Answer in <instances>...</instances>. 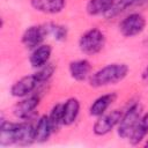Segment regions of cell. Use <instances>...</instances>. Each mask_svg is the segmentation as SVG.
Instances as JSON below:
<instances>
[{"mask_svg": "<svg viewBox=\"0 0 148 148\" xmlns=\"http://www.w3.org/2000/svg\"><path fill=\"white\" fill-rule=\"evenodd\" d=\"M145 147H146V148H148V140L146 141V143H145Z\"/></svg>", "mask_w": 148, "mask_h": 148, "instance_id": "cell-22", "label": "cell"}, {"mask_svg": "<svg viewBox=\"0 0 148 148\" xmlns=\"http://www.w3.org/2000/svg\"><path fill=\"white\" fill-rule=\"evenodd\" d=\"M141 116H142L141 104L140 103H133L125 112H123V116H121L119 124L117 126L118 135L121 139H128Z\"/></svg>", "mask_w": 148, "mask_h": 148, "instance_id": "cell-3", "label": "cell"}, {"mask_svg": "<svg viewBox=\"0 0 148 148\" xmlns=\"http://www.w3.org/2000/svg\"><path fill=\"white\" fill-rule=\"evenodd\" d=\"M51 53H52V47L49 44H42L39 46H37L36 49H34L31 51V54L29 57V61L30 65L34 68H40L44 65H46L47 62H50V58H51Z\"/></svg>", "mask_w": 148, "mask_h": 148, "instance_id": "cell-11", "label": "cell"}, {"mask_svg": "<svg viewBox=\"0 0 148 148\" xmlns=\"http://www.w3.org/2000/svg\"><path fill=\"white\" fill-rule=\"evenodd\" d=\"M54 71H56V66H54L53 64H51V62H47V64L44 65L43 67L38 68L37 72L35 73V75H36V77H37V80H38V82H39V84L47 82V81L51 79V76L53 75Z\"/></svg>", "mask_w": 148, "mask_h": 148, "instance_id": "cell-18", "label": "cell"}, {"mask_svg": "<svg viewBox=\"0 0 148 148\" xmlns=\"http://www.w3.org/2000/svg\"><path fill=\"white\" fill-rule=\"evenodd\" d=\"M105 45V35L98 28H91L79 38V49L87 56L97 54Z\"/></svg>", "mask_w": 148, "mask_h": 148, "instance_id": "cell-2", "label": "cell"}, {"mask_svg": "<svg viewBox=\"0 0 148 148\" xmlns=\"http://www.w3.org/2000/svg\"><path fill=\"white\" fill-rule=\"evenodd\" d=\"M117 95L116 92H110V94H104L99 97H97L92 104L89 108V114L92 117H99L103 113L106 112V110L111 106V104L114 102Z\"/></svg>", "mask_w": 148, "mask_h": 148, "instance_id": "cell-12", "label": "cell"}, {"mask_svg": "<svg viewBox=\"0 0 148 148\" xmlns=\"http://www.w3.org/2000/svg\"><path fill=\"white\" fill-rule=\"evenodd\" d=\"M128 71L130 68L126 64H109L92 73L88 81L90 87L92 88H102L111 84H117L127 76Z\"/></svg>", "mask_w": 148, "mask_h": 148, "instance_id": "cell-1", "label": "cell"}, {"mask_svg": "<svg viewBox=\"0 0 148 148\" xmlns=\"http://www.w3.org/2000/svg\"><path fill=\"white\" fill-rule=\"evenodd\" d=\"M69 74L75 81L88 80L91 75V64L87 59H79L69 62Z\"/></svg>", "mask_w": 148, "mask_h": 148, "instance_id": "cell-10", "label": "cell"}, {"mask_svg": "<svg viewBox=\"0 0 148 148\" xmlns=\"http://www.w3.org/2000/svg\"><path fill=\"white\" fill-rule=\"evenodd\" d=\"M121 116H123V111L119 109H116V110H112L108 113H103L102 116L97 117V120L94 123V126H92L94 134L98 136L106 135L116 126H118Z\"/></svg>", "mask_w": 148, "mask_h": 148, "instance_id": "cell-4", "label": "cell"}, {"mask_svg": "<svg viewBox=\"0 0 148 148\" xmlns=\"http://www.w3.org/2000/svg\"><path fill=\"white\" fill-rule=\"evenodd\" d=\"M39 101H40V98L38 95L25 96L15 104L13 112L17 118L27 120L28 118H30V116L35 112V110L39 105Z\"/></svg>", "mask_w": 148, "mask_h": 148, "instance_id": "cell-8", "label": "cell"}, {"mask_svg": "<svg viewBox=\"0 0 148 148\" xmlns=\"http://www.w3.org/2000/svg\"><path fill=\"white\" fill-rule=\"evenodd\" d=\"M80 113V102L75 97L68 98L62 103V120L65 126L72 125Z\"/></svg>", "mask_w": 148, "mask_h": 148, "instance_id": "cell-13", "label": "cell"}, {"mask_svg": "<svg viewBox=\"0 0 148 148\" xmlns=\"http://www.w3.org/2000/svg\"><path fill=\"white\" fill-rule=\"evenodd\" d=\"M114 0H89L86 5V12L90 16H105L113 7Z\"/></svg>", "mask_w": 148, "mask_h": 148, "instance_id": "cell-16", "label": "cell"}, {"mask_svg": "<svg viewBox=\"0 0 148 148\" xmlns=\"http://www.w3.org/2000/svg\"><path fill=\"white\" fill-rule=\"evenodd\" d=\"M147 134H148V111L142 113V116L140 117L138 124L135 125L132 134L128 138V141L131 145L136 146L146 139Z\"/></svg>", "mask_w": 148, "mask_h": 148, "instance_id": "cell-15", "label": "cell"}, {"mask_svg": "<svg viewBox=\"0 0 148 148\" xmlns=\"http://www.w3.org/2000/svg\"><path fill=\"white\" fill-rule=\"evenodd\" d=\"M47 29L46 25H30L27 28L22 35L21 42L25 49L34 50L37 46L43 44L45 37H47Z\"/></svg>", "mask_w": 148, "mask_h": 148, "instance_id": "cell-6", "label": "cell"}, {"mask_svg": "<svg viewBox=\"0 0 148 148\" xmlns=\"http://www.w3.org/2000/svg\"><path fill=\"white\" fill-rule=\"evenodd\" d=\"M146 18L140 13H132L121 20L119 31L124 37H134L140 35L146 28Z\"/></svg>", "mask_w": 148, "mask_h": 148, "instance_id": "cell-5", "label": "cell"}, {"mask_svg": "<svg viewBox=\"0 0 148 148\" xmlns=\"http://www.w3.org/2000/svg\"><path fill=\"white\" fill-rule=\"evenodd\" d=\"M49 119H50V123H51V126L53 128V132L58 131L62 125H64V120H62V104L59 103V104H56L50 114H49Z\"/></svg>", "mask_w": 148, "mask_h": 148, "instance_id": "cell-17", "label": "cell"}, {"mask_svg": "<svg viewBox=\"0 0 148 148\" xmlns=\"http://www.w3.org/2000/svg\"><path fill=\"white\" fill-rule=\"evenodd\" d=\"M148 5V0H127V7H135V6H143Z\"/></svg>", "mask_w": 148, "mask_h": 148, "instance_id": "cell-20", "label": "cell"}, {"mask_svg": "<svg viewBox=\"0 0 148 148\" xmlns=\"http://www.w3.org/2000/svg\"><path fill=\"white\" fill-rule=\"evenodd\" d=\"M38 86L39 82L34 73L31 75H27L17 80L10 87V95L17 98H23L25 96H29Z\"/></svg>", "mask_w": 148, "mask_h": 148, "instance_id": "cell-7", "label": "cell"}, {"mask_svg": "<svg viewBox=\"0 0 148 148\" xmlns=\"http://www.w3.org/2000/svg\"><path fill=\"white\" fill-rule=\"evenodd\" d=\"M141 79H142L143 82L148 83V66L143 69V72H142V74H141Z\"/></svg>", "mask_w": 148, "mask_h": 148, "instance_id": "cell-21", "label": "cell"}, {"mask_svg": "<svg viewBox=\"0 0 148 148\" xmlns=\"http://www.w3.org/2000/svg\"><path fill=\"white\" fill-rule=\"evenodd\" d=\"M66 0H30L31 7L43 14H58L66 7Z\"/></svg>", "mask_w": 148, "mask_h": 148, "instance_id": "cell-9", "label": "cell"}, {"mask_svg": "<svg viewBox=\"0 0 148 148\" xmlns=\"http://www.w3.org/2000/svg\"><path fill=\"white\" fill-rule=\"evenodd\" d=\"M47 29V35H52L56 40H65L67 37V28L60 24H54V23H49L45 24Z\"/></svg>", "mask_w": 148, "mask_h": 148, "instance_id": "cell-19", "label": "cell"}, {"mask_svg": "<svg viewBox=\"0 0 148 148\" xmlns=\"http://www.w3.org/2000/svg\"><path fill=\"white\" fill-rule=\"evenodd\" d=\"M52 133H53V128L51 126L49 116L46 114L40 116L35 125V142L42 143L47 141Z\"/></svg>", "mask_w": 148, "mask_h": 148, "instance_id": "cell-14", "label": "cell"}]
</instances>
